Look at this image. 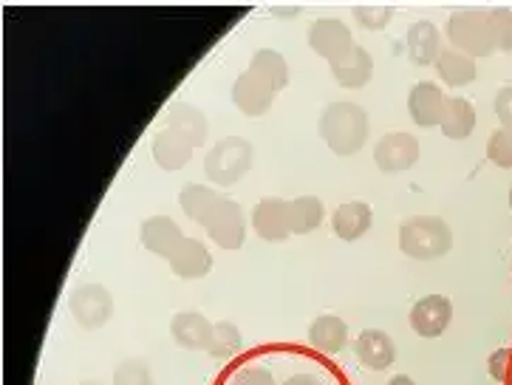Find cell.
Instances as JSON below:
<instances>
[{
    "mask_svg": "<svg viewBox=\"0 0 512 385\" xmlns=\"http://www.w3.org/2000/svg\"><path fill=\"white\" fill-rule=\"evenodd\" d=\"M207 131H210V125H207V117L201 114L199 108H190V105L170 108L165 128L153 139L156 165L167 170V173L182 170L193 159V151L199 145H204Z\"/></svg>",
    "mask_w": 512,
    "mask_h": 385,
    "instance_id": "6da1fadb",
    "label": "cell"
},
{
    "mask_svg": "<svg viewBox=\"0 0 512 385\" xmlns=\"http://www.w3.org/2000/svg\"><path fill=\"white\" fill-rule=\"evenodd\" d=\"M368 114L363 105L348 100L331 102L323 111L317 131L323 136V142L329 145L331 153L337 156H354L368 139Z\"/></svg>",
    "mask_w": 512,
    "mask_h": 385,
    "instance_id": "7a4b0ae2",
    "label": "cell"
},
{
    "mask_svg": "<svg viewBox=\"0 0 512 385\" xmlns=\"http://www.w3.org/2000/svg\"><path fill=\"white\" fill-rule=\"evenodd\" d=\"M453 247V233L445 218L413 216L399 227V250L416 261H436Z\"/></svg>",
    "mask_w": 512,
    "mask_h": 385,
    "instance_id": "3957f363",
    "label": "cell"
},
{
    "mask_svg": "<svg viewBox=\"0 0 512 385\" xmlns=\"http://www.w3.org/2000/svg\"><path fill=\"white\" fill-rule=\"evenodd\" d=\"M252 156H255V148L249 139L227 136L215 142V148H210V153L204 156V173L215 185L230 187L247 176L252 168Z\"/></svg>",
    "mask_w": 512,
    "mask_h": 385,
    "instance_id": "277c9868",
    "label": "cell"
},
{
    "mask_svg": "<svg viewBox=\"0 0 512 385\" xmlns=\"http://www.w3.org/2000/svg\"><path fill=\"white\" fill-rule=\"evenodd\" d=\"M447 40L467 57H487L496 49L493 43V26H490V12L484 9H462L447 20Z\"/></svg>",
    "mask_w": 512,
    "mask_h": 385,
    "instance_id": "5b68a950",
    "label": "cell"
},
{
    "mask_svg": "<svg viewBox=\"0 0 512 385\" xmlns=\"http://www.w3.org/2000/svg\"><path fill=\"white\" fill-rule=\"evenodd\" d=\"M68 312L83 329L94 332L114 318V298L105 286L83 284L68 295Z\"/></svg>",
    "mask_w": 512,
    "mask_h": 385,
    "instance_id": "8992f818",
    "label": "cell"
},
{
    "mask_svg": "<svg viewBox=\"0 0 512 385\" xmlns=\"http://www.w3.org/2000/svg\"><path fill=\"white\" fill-rule=\"evenodd\" d=\"M309 46L314 49V54H320L323 60H329V66H334L354 49V37L343 20L323 17V20H314L309 29Z\"/></svg>",
    "mask_w": 512,
    "mask_h": 385,
    "instance_id": "52a82bcc",
    "label": "cell"
},
{
    "mask_svg": "<svg viewBox=\"0 0 512 385\" xmlns=\"http://www.w3.org/2000/svg\"><path fill=\"white\" fill-rule=\"evenodd\" d=\"M204 230L221 250H241L244 238H247V224H244L241 204H235L230 199L221 201L218 210L210 216V221L204 224Z\"/></svg>",
    "mask_w": 512,
    "mask_h": 385,
    "instance_id": "ba28073f",
    "label": "cell"
},
{
    "mask_svg": "<svg viewBox=\"0 0 512 385\" xmlns=\"http://www.w3.org/2000/svg\"><path fill=\"white\" fill-rule=\"evenodd\" d=\"M419 139L413 134H385L374 148V162L382 173H402L416 165Z\"/></svg>",
    "mask_w": 512,
    "mask_h": 385,
    "instance_id": "9c48e42d",
    "label": "cell"
},
{
    "mask_svg": "<svg viewBox=\"0 0 512 385\" xmlns=\"http://www.w3.org/2000/svg\"><path fill=\"white\" fill-rule=\"evenodd\" d=\"M453 320V303L445 295H428L411 309V326L419 337H442Z\"/></svg>",
    "mask_w": 512,
    "mask_h": 385,
    "instance_id": "30bf717a",
    "label": "cell"
},
{
    "mask_svg": "<svg viewBox=\"0 0 512 385\" xmlns=\"http://www.w3.org/2000/svg\"><path fill=\"white\" fill-rule=\"evenodd\" d=\"M252 227L264 241H286L292 235L289 224V201L283 199H261L252 210Z\"/></svg>",
    "mask_w": 512,
    "mask_h": 385,
    "instance_id": "8fae6325",
    "label": "cell"
},
{
    "mask_svg": "<svg viewBox=\"0 0 512 385\" xmlns=\"http://www.w3.org/2000/svg\"><path fill=\"white\" fill-rule=\"evenodd\" d=\"M232 102L247 117H264L275 102V91L264 80H258L252 71H244L232 85Z\"/></svg>",
    "mask_w": 512,
    "mask_h": 385,
    "instance_id": "7c38bea8",
    "label": "cell"
},
{
    "mask_svg": "<svg viewBox=\"0 0 512 385\" xmlns=\"http://www.w3.org/2000/svg\"><path fill=\"white\" fill-rule=\"evenodd\" d=\"M447 97L442 94V88L433 83H416L408 94V111H411L413 122L419 128H436L442 125L445 117Z\"/></svg>",
    "mask_w": 512,
    "mask_h": 385,
    "instance_id": "4fadbf2b",
    "label": "cell"
},
{
    "mask_svg": "<svg viewBox=\"0 0 512 385\" xmlns=\"http://www.w3.org/2000/svg\"><path fill=\"white\" fill-rule=\"evenodd\" d=\"M405 54L413 66H436L442 54V34L430 20H416L405 32Z\"/></svg>",
    "mask_w": 512,
    "mask_h": 385,
    "instance_id": "5bb4252c",
    "label": "cell"
},
{
    "mask_svg": "<svg viewBox=\"0 0 512 385\" xmlns=\"http://www.w3.org/2000/svg\"><path fill=\"white\" fill-rule=\"evenodd\" d=\"M213 332V323L204 318V315H199V312H179L176 318L170 320V335H173V340L182 349H190V352H210Z\"/></svg>",
    "mask_w": 512,
    "mask_h": 385,
    "instance_id": "9a60e30c",
    "label": "cell"
},
{
    "mask_svg": "<svg viewBox=\"0 0 512 385\" xmlns=\"http://www.w3.org/2000/svg\"><path fill=\"white\" fill-rule=\"evenodd\" d=\"M142 244L145 250L153 252V255H162V258H170L173 252L182 247V241L187 235L179 230V224L173 218L165 216H153L142 221Z\"/></svg>",
    "mask_w": 512,
    "mask_h": 385,
    "instance_id": "2e32d148",
    "label": "cell"
},
{
    "mask_svg": "<svg viewBox=\"0 0 512 385\" xmlns=\"http://www.w3.org/2000/svg\"><path fill=\"white\" fill-rule=\"evenodd\" d=\"M354 354H357V360L363 363L365 369L385 371L397 360V346L380 329H365L354 343Z\"/></svg>",
    "mask_w": 512,
    "mask_h": 385,
    "instance_id": "e0dca14e",
    "label": "cell"
},
{
    "mask_svg": "<svg viewBox=\"0 0 512 385\" xmlns=\"http://www.w3.org/2000/svg\"><path fill=\"white\" fill-rule=\"evenodd\" d=\"M167 264L184 281H196V278H204L213 269V255L196 238H184L182 247L167 258Z\"/></svg>",
    "mask_w": 512,
    "mask_h": 385,
    "instance_id": "ac0fdd59",
    "label": "cell"
},
{
    "mask_svg": "<svg viewBox=\"0 0 512 385\" xmlns=\"http://www.w3.org/2000/svg\"><path fill=\"white\" fill-rule=\"evenodd\" d=\"M371 74H374V60H371V54L363 46H354L340 63L331 66V77L337 80L340 88H348V91L365 88V85L371 83Z\"/></svg>",
    "mask_w": 512,
    "mask_h": 385,
    "instance_id": "d6986e66",
    "label": "cell"
},
{
    "mask_svg": "<svg viewBox=\"0 0 512 385\" xmlns=\"http://www.w3.org/2000/svg\"><path fill=\"white\" fill-rule=\"evenodd\" d=\"M371 221H374V213H371V207L365 201H346V204H340L334 210L331 227H334L337 238L357 241V238H363L371 230Z\"/></svg>",
    "mask_w": 512,
    "mask_h": 385,
    "instance_id": "ffe728a7",
    "label": "cell"
},
{
    "mask_svg": "<svg viewBox=\"0 0 512 385\" xmlns=\"http://www.w3.org/2000/svg\"><path fill=\"white\" fill-rule=\"evenodd\" d=\"M309 343L314 349L326 354H337L346 349L348 343V326L346 320L337 315H320L309 329Z\"/></svg>",
    "mask_w": 512,
    "mask_h": 385,
    "instance_id": "44dd1931",
    "label": "cell"
},
{
    "mask_svg": "<svg viewBox=\"0 0 512 385\" xmlns=\"http://www.w3.org/2000/svg\"><path fill=\"white\" fill-rule=\"evenodd\" d=\"M221 196L210 190V187L196 185V182H190V185L182 187V193H179V204H182L184 216L190 218V221H196V224H207L210 216H213L215 210H218V204H221Z\"/></svg>",
    "mask_w": 512,
    "mask_h": 385,
    "instance_id": "7402d4cb",
    "label": "cell"
},
{
    "mask_svg": "<svg viewBox=\"0 0 512 385\" xmlns=\"http://www.w3.org/2000/svg\"><path fill=\"white\" fill-rule=\"evenodd\" d=\"M247 71H252L258 80H264L275 94L283 91L286 85H289V66H286V60H283V54H278L275 49H258L255 51V57H252V63H249Z\"/></svg>",
    "mask_w": 512,
    "mask_h": 385,
    "instance_id": "603a6c76",
    "label": "cell"
},
{
    "mask_svg": "<svg viewBox=\"0 0 512 385\" xmlns=\"http://www.w3.org/2000/svg\"><path fill=\"white\" fill-rule=\"evenodd\" d=\"M436 71H439V77L447 85L464 88V85H470L476 80V60L456 49H442L439 60H436Z\"/></svg>",
    "mask_w": 512,
    "mask_h": 385,
    "instance_id": "cb8c5ba5",
    "label": "cell"
},
{
    "mask_svg": "<svg viewBox=\"0 0 512 385\" xmlns=\"http://www.w3.org/2000/svg\"><path fill=\"white\" fill-rule=\"evenodd\" d=\"M442 134L447 139H467L476 128V111H473V102L464 100V97H453L447 100L445 117H442Z\"/></svg>",
    "mask_w": 512,
    "mask_h": 385,
    "instance_id": "d4e9b609",
    "label": "cell"
},
{
    "mask_svg": "<svg viewBox=\"0 0 512 385\" xmlns=\"http://www.w3.org/2000/svg\"><path fill=\"white\" fill-rule=\"evenodd\" d=\"M323 216H326V207H323V201L314 199V196H300V199L289 201V224H292V233H314L323 224Z\"/></svg>",
    "mask_w": 512,
    "mask_h": 385,
    "instance_id": "484cf974",
    "label": "cell"
},
{
    "mask_svg": "<svg viewBox=\"0 0 512 385\" xmlns=\"http://www.w3.org/2000/svg\"><path fill=\"white\" fill-rule=\"evenodd\" d=\"M487 159L498 168L512 170V128H498L487 139Z\"/></svg>",
    "mask_w": 512,
    "mask_h": 385,
    "instance_id": "4316f807",
    "label": "cell"
},
{
    "mask_svg": "<svg viewBox=\"0 0 512 385\" xmlns=\"http://www.w3.org/2000/svg\"><path fill=\"white\" fill-rule=\"evenodd\" d=\"M354 17L360 20V26L371 29V32H380L391 23L394 9L391 6H382V3H357L354 6Z\"/></svg>",
    "mask_w": 512,
    "mask_h": 385,
    "instance_id": "83f0119b",
    "label": "cell"
},
{
    "mask_svg": "<svg viewBox=\"0 0 512 385\" xmlns=\"http://www.w3.org/2000/svg\"><path fill=\"white\" fill-rule=\"evenodd\" d=\"M241 349V332L232 323H215L213 343H210V354L213 357H230Z\"/></svg>",
    "mask_w": 512,
    "mask_h": 385,
    "instance_id": "f1b7e54d",
    "label": "cell"
},
{
    "mask_svg": "<svg viewBox=\"0 0 512 385\" xmlns=\"http://www.w3.org/2000/svg\"><path fill=\"white\" fill-rule=\"evenodd\" d=\"M114 385H153L150 369L145 360H122L114 371Z\"/></svg>",
    "mask_w": 512,
    "mask_h": 385,
    "instance_id": "f546056e",
    "label": "cell"
},
{
    "mask_svg": "<svg viewBox=\"0 0 512 385\" xmlns=\"http://www.w3.org/2000/svg\"><path fill=\"white\" fill-rule=\"evenodd\" d=\"M490 26H493L496 49L512 51V9H493L490 12Z\"/></svg>",
    "mask_w": 512,
    "mask_h": 385,
    "instance_id": "4dcf8cb0",
    "label": "cell"
},
{
    "mask_svg": "<svg viewBox=\"0 0 512 385\" xmlns=\"http://www.w3.org/2000/svg\"><path fill=\"white\" fill-rule=\"evenodd\" d=\"M232 385H275L272 374L261 366H244V369L235 371Z\"/></svg>",
    "mask_w": 512,
    "mask_h": 385,
    "instance_id": "1f68e13d",
    "label": "cell"
},
{
    "mask_svg": "<svg viewBox=\"0 0 512 385\" xmlns=\"http://www.w3.org/2000/svg\"><path fill=\"white\" fill-rule=\"evenodd\" d=\"M493 108H496V117L501 122V128H512V85L501 88L493 100Z\"/></svg>",
    "mask_w": 512,
    "mask_h": 385,
    "instance_id": "d6a6232c",
    "label": "cell"
},
{
    "mask_svg": "<svg viewBox=\"0 0 512 385\" xmlns=\"http://www.w3.org/2000/svg\"><path fill=\"white\" fill-rule=\"evenodd\" d=\"M283 385H320L314 380L312 374H295V377H289Z\"/></svg>",
    "mask_w": 512,
    "mask_h": 385,
    "instance_id": "836d02e7",
    "label": "cell"
},
{
    "mask_svg": "<svg viewBox=\"0 0 512 385\" xmlns=\"http://www.w3.org/2000/svg\"><path fill=\"white\" fill-rule=\"evenodd\" d=\"M388 385H413V380L411 377H405V374H399V377H394Z\"/></svg>",
    "mask_w": 512,
    "mask_h": 385,
    "instance_id": "e575fe53",
    "label": "cell"
},
{
    "mask_svg": "<svg viewBox=\"0 0 512 385\" xmlns=\"http://www.w3.org/2000/svg\"><path fill=\"white\" fill-rule=\"evenodd\" d=\"M510 210H512V187H510Z\"/></svg>",
    "mask_w": 512,
    "mask_h": 385,
    "instance_id": "d590c367",
    "label": "cell"
},
{
    "mask_svg": "<svg viewBox=\"0 0 512 385\" xmlns=\"http://www.w3.org/2000/svg\"><path fill=\"white\" fill-rule=\"evenodd\" d=\"M83 385H91V383H83Z\"/></svg>",
    "mask_w": 512,
    "mask_h": 385,
    "instance_id": "8d00e7d4",
    "label": "cell"
}]
</instances>
